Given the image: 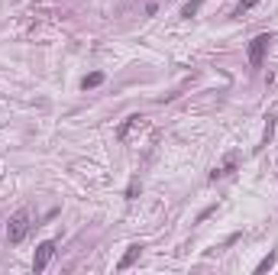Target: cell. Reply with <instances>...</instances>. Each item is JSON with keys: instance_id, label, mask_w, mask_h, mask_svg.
<instances>
[{"instance_id": "6da1fadb", "label": "cell", "mask_w": 278, "mask_h": 275, "mask_svg": "<svg viewBox=\"0 0 278 275\" xmlns=\"http://www.w3.org/2000/svg\"><path fill=\"white\" fill-rule=\"evenodd\" d=\"M29 230H32V214H29L26 207H20V210L10 217V224H7V243H10V246L23 243Z\"/></svg>"}, {"instance_id": "7a4b0ae2", "label": "cell", "mask_w": 278, "mask_h": 275, "mask_svg": "<svg viewBox=\"0 0 278 275\" xmlns=\"http://www.w3.org/2000/svg\"><path fill=\"white\" fill-rule=\"evenodd\" d=\"M272 33H259V36L249 42V65L253 68H259L262 65V58H265V52H268V46H272Z\"/></svg>"}, {"instance_id": "3957f363", "label": "cell", "mask_w": 278, "mask_h": 275, "mask_svg": "<svg viewBox=\"0 0 278 275\" xmlns=\"http://www.w3.org/2000/svg\"><path fill=\"white\" fill-rule=\"evenodd\" d=\"M52 256H55V239L39 243V246H36V256H32V272H42V269L52 262Z\"/></svg>"}, {"instance_id": "277c9868", "label": "cell", "mask_w": 278, "mask_h": 275, "mask_svg": "<svg viewBox=\"0 0 278 275\" xmlns=\"http://www.w3.org/2000/svg\"><path fill=\"white\" fill-rule=\"evenodd\" d=\"M236 162H239V152H227V159H223V162L211 172V178H214V181H217V178H227L233 168H236Z\"/></svg>"}, {"instance_id": "5b68a950", "label": "cell", "mask_w": 278, "mask_h": 275, "mask_svg": "<svg viewBox=\"0 0 278 275\" xmlns=\"http://www.w3.org/2000/svg\"><path fill=\"white\" fill-rule=\"evenodd\" d=\"M143 123H146V120L139 117V113H133V117H126V123H123V127L117 130V139H120V143H126V139H129V133H133L136 127L143 130Z\"/></svg>"}, {"instance_id": "8992f818", "label": "cell", "mask_w": 278, "mask_h": 275, "mask_svg": "<svg viewBox=\"0 0 278 275\" xmlns=\"http://www.w3.org/2000/svg\"><path fill=\"white\" fill-rule=\"evenodd\" d=\"M139 256H143V243H133V246H129V250L123 253V259L117 262V269H120V272H126L129 265H133V262L139 259Z\"/></svg>"}, {"instance_id": "52a82bcc", "label": "cell", "mask_w": 278, "mask_h": 275, "mask_svg": "<svg viewBox=\"0 0 278 275\" xmlns=\"http://www.w3.org/2000/svg\"><path fill=\"white\" fill-rule=\"evenodd\" d=\"M97 84H103V72H91V75L81 81V87H84V91H88V87H97Z\"/></svg>"}, {"instance_id": "ba28073f", "label": "cell", "mask_w": 278, "mask_h": 275, "mask_svg": "<svg viewBox=\"0 0 278 275\" xmlns=\"http://www.w3.org/2000/svg\"><path fill=\"white\" fill-rule=\"evenodd\" d=\"M275 259H278V253L272 250V253H268V256H265V259H262V262H259V265H256V272H259V275H262V272H268V269H272V265H275Z\"/></svg>"}, {"instance_id": "9c48e42d", "label": "cell", "mask_w": 278, "mask_h": 275, "mask_svg": "<svg viewBox=\"0 0 278 275\" xmlns=\"http://www.w3.org/2000/svg\"><path fill=\"white\" fill-rule=\"evenodd\" d=\"M201 4H204V0H191V4H185V7H181V16H188V20H191V16L201 10Z\"/></svg>"}, {"instance_id": "30bf717a", "label": "cell", "mask_w": 278, "mask_h": 275, "mask_svg": "<svg viewBox=\"0 0 278 275\" xmlns=\"http://www.w3.org/2000/svg\"><path fill=\"white\" fill-rule=\"evenodd\" d=\"M259 4V0H239V7H236V16H242V13H249L253 7Z\"/></svg>"}, {"instance_id": "8fae6325", "label": "cell", "mask_w": 278, "mask_h": 275, "mask_svg": "<svg viewBox=\"0 0 278 275\" xmlns=\"http://www.w3.org/2000/svg\"><path fill=\"white\" fill-rule=\"evenodd\" d=\"M272 133H275V117H268V123H265V136H262V143H268V139H272Z\"/></svg>"}]
</instances>
